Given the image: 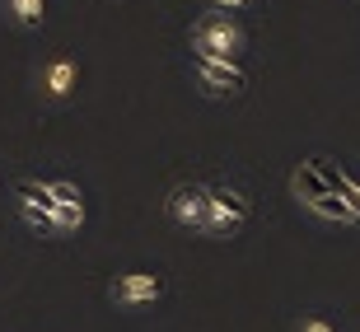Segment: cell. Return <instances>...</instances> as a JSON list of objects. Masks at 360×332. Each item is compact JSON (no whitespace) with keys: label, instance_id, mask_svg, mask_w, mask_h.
I'll return each instance as SVG.
<instances>
[{"label":"cell","instance_id":"obj_1","mask_svg":"<svg viewBox=\"0 0 360 332\" xmlns=\"http://www.w3.org/2000/svg\"><path fill=\"white\" fill-rule=\"evenodd\" d=\"M192 56H215V61H239L243 47H248V38H243L239 19H229V14L220 10H206L192 24Z\"/></svg>","mask_w":360,"mask_h":332},{"label":"cell","instance_id":"obj_2","mask_svg":"<svg viewBox=\"0 0 360 332\" xmlns=\"http://www.w3.org/2000/svg\"><path fill=\"white\" fill-rule=\"evenodd\" d=\"M248 197H243L239 187H211V206H206V225L201 234H211V239H234L243 225H248Z\"/></svg>","mask_w":360,"mask_h":332},{"label":"cell","instance_id":"obj_3","mask_svg":"<svg viewBox=\"0 0 360 332\" xmlns=\"http://www.w3.org/2000/svg\"><path fill=\"white\" fill-rule=\"evenodd\" d=\"M38 89H42L47 103H66L70 94L80 89V61H75L70 52H56L52 61L38 70Z\"/></svg>","mask_w":360,"mask_h":332},{"label":"cell","instance_id":"obj_4","mask_svg":"<svg viewBox=\"0 0 360 332\" xmlns=\"http://www.w3.org/2000/svg\"><path fill=\"white\" fill-rule=\"evenodd\" d=\"M206 206H211V187H197V183H178L174 192H169V201H164L169 220L183 225V229L206 225Z\"/></svg>","mask_w":360,"mask_h":332},{"label":"cell","instance_id":"obj_5","mask_svg":"<svg viewBox=\"0 0 360 332\" xmlns=\"http://www.w3.org/2000/svg\"><path fill=\"white\" fill-rule=\"evenodd\" d=\"M164 290H169V281H164L160 272H122V276L112 281V300H117V305H127V309L155 305Z\"/></svg>","mask_w":360,"mask_h":332},{"label":"cell","instance_id":"obj_6","mask_svg":"<svg viewBox=\"0 0 360 332\" xmlns=\"http://www.w3.org/2000/svg\"><path fill=\"white\" fill-rule=\"evenodd\" d=\"M192 70L206 94H239L248 89V75L239 70V61H215V56H192Z\"/></svg>","mask_w":360,"mask_h":332},{"label":"cell","instance_id":"obj_7","mask_svg":"<svg viewBox=\"0 0 360 332\" xmlns=\"http://www.w3.org/2000/svg\"><path fill=\"white\" fill-rule=\"evenodd\" d=\"M304 206H309L314 215H319V220H333V225H356V220H360V215L351 211V206H347L342 197H337L333 187H328V192H319V197H309Z\"/></svg>","mask_w":360,"mask_h":332},{"label":"cell","instance_id":"obj_8","mask_svg":"<svg viewBox=\"0 0 360 332\" xmlns=\"http://www.w3.org/2000/svg\"><path fill=\"white\" fill-rule=\"evenodd\" d=\"M0 5H5V19L14 28H38L47 19V5L42 0H0Z\"/></svg>","mask_w":360,"mask_h":332},{"label":"cell","instance_id":"obj_9","mask_svg":"<svg viewBox=\"0 0 360 332\" xmlns=\"http://www.w3.org/2000/svg\"><path fill=\"white\" fill-rule=\"evenodd\" d=\"M295 332H337V323H333V319H323V314H309V319L300 323Z\"/></svg>","mask_w":360,"mask_h":332},{"label":"cell","instance_id":"obj_10","mask_svg":"<svg viewBox=\"0 0 360 332\" xmlns=\"http://www.w3.org/2000/svg\"><path fill=\"white\" fill-rule=\"evenodd\" d=\"M211 10H220V14H234V10H248L253 0H206Z\"/></svg>","mask_w":360,"mask_h":332}]
</instances>
